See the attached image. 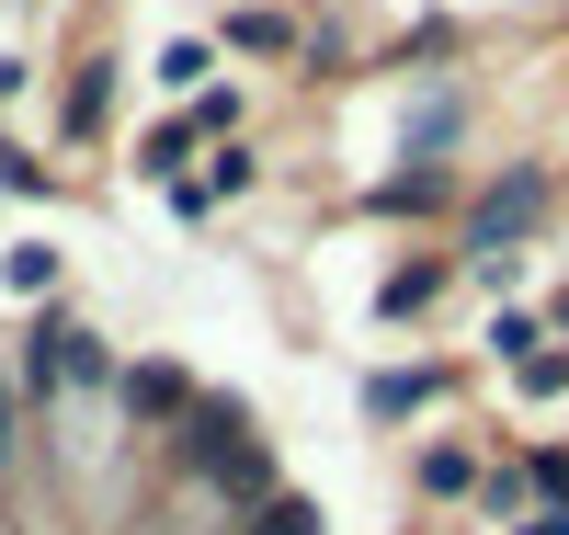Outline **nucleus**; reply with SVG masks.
<instances>
[{"instance_id":"20e7f679","label":"nucleus","mask_w":569,"mask_h":535,"mask_svg":"<svg viewBox=\"0 0 569 535\" xmlns=\"http://www.w3.org/2000/svg\"><path fill=\"white\" fill-rule=\"evenodd\" d=\"M126 399H137V410H171V399H182V376H171V365H149V376H126Z\"/></svg>"},{"instance_id":"39448f33","label":"nucleus","mask_w":569,"mask_h":535,"mask_svg":"<svg viewBox=\"0 0 569 535\" xmlns=\"http://www.w3.org/2000/svg\"><path fill=\"white\" fill-rule=\"evenodd\" d=\"M262 535H319V513H308V502H273V513H262Z\"/></svg>"},{"instance_id":"7ed1b4c3","label":"nucleus","mask_w":569,"mask_h":535,"mask_svg":"<svg viewBox=\"0 0 569 535\" xmlns=\"http://www.w3.org/2000/svg\"><path fill=\"white\" fill-rule=\"evenodd\" d=\"M182 445H194V456H206V478H217V491H262V456L240 445V422H228V410H217L206 433H182Z\"/></svg>"},{"instance_id":"f03ea898","label":"nucleus","mask_w":569,"mask_h":535,"mask_svg":"<svg viewBox=\"0 0 569 535\" xmlns=\"http://www.w3.org/2000/svg\"><path fill=\"white\" fill-rule=\"evenodd\" d=\"M34 376H46V387H91V376H103V343L69 330V319H46V330H34Z\"/></svg>"},{"instance_id":"f257e3e1","label":"nucleus","mask_w":569,"mask_h":535,"mask_svg":"<svg viewBox=\"0 0 569 535\" xmlns=\"http://www.w3.org/2000/svg\"><path fill=\"white\" fill-rule=\"evenodd\" d=\"M536 206H547V182H536V171H512V182L490 194V206H479V217H467V239H479V251L501 262V251H512V239H525V228H536Z\"/></svg>"},{"instance_id":"423d86ee","label":"nucleus","mask_w":569,"mask_h":535,"mask_svg":"<svg viewBox=\"0 0 569 535\" xmlns=\"http://www.w3.org/2000/svg\"><path fill=\"white\" fill-rule=\"evenodd\" d=\"M525 535H569V513H547V524H525Z\"/></svg>"}]
</instances>
